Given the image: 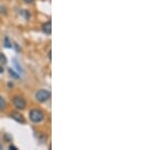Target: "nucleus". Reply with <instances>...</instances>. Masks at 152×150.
I'll use <instances>...</instances> for the list:
<instances>
[{
	"label": "nucleus",
	"instance_id": "ddd939ff",
	"mask_svg": "<svg viewBox=\"0 0 152 150\" xmlns=\"http://www.w3.org/2000/svg\"><path fill=\"white\" fill-rule=\"evenodd\" d=\"M0 149H1V145H0Z\"/></svg>",
	"mask_w": 152,
	"mask_h": 150
},
{
	"label": "nucleus",
	"instance_id": "f8f14e48",
	"mask_svg": "<svg viewBox=\"0 0 152 150\" xmlns=\"http://www.w3.org/2000/svg\"><path fill=\"white\" fill-rule=\"evenodd\" d=\"M2 71H3V70H2V69H1V67H0V73H1Z\"/></svg>",
	"mask_w": 152,
	"mask_h": 150
},
{
	"label": "nucleus",
	"instance_id": "9d476101",
	"mask_svg": "<svg viewBox=\"0 0 152 150\" xmlns=\"http://www.w3.org/2000/svg\"><path fill=\"white\" fill-rule=\"evenodd\" d=\"M23 1L26 2V3H33L35 0H23Z\"/></svg>",
	"mask_w": 152,
	"mask_h": 150
},
{
	"label": "nucleus",
	"instance_id": "f03ea898",
	"mask_svg": "<svg viewBox=\"0 0 152 150\" xmlns=\"http://www.w3.org/2000/svg\"><path fill=\"white\" fill-rule=\"evenodd\" d=\"M51 97V92L47 89H40L36 93V98L38 102H47L49 98Z\"/></svg>",
	"mask_w": 152,
	"mask_h": 150
},
{
	"label": "nucleus",
	"instance_id": "423d86ee",
	"mask_svg": "<svg viewBox=\"0 0 152 150\" xmlns=\"http://www.w3.org/2000/svg\"><path fill=\"white\" fill-rule=\"evenodd\" d=\"M5 108V100H4V98L0 95V110H2Z\"/></svg>",
	"mask_w": 152,
	"mask_h": 150
},
{
	"label": "nucleus",
	"instance_id": "1a4fd4ad",
	"mask_svg": "<svg viewBox=\"0 0 152 150\" xmlns=\"http://www.w3.org/2000/svg\"><path fill=\"white\" fill-rule=\"evenodd\" d=\"M0 59H1V60H0V61H1L2 63L5 64V63L7 62V61H6V57L3 55V54H0Z\"/></svg>",
	"mask_w": 152,
	"mask_h": 150
},
{
	"label": "nucleus",
	"instance_id": "f257e3e1",
	"mask_svg": "<svg viewBox=\"0 0 152 150\" xmlns=\"http://www.w3.org/2000/svg\"><path fill=\"white\" fill-rule=\"evenodd\" d=\"M29 119H31V122L37 124V123H40L45 119V114H44L41 110L34 109L29 112Z\"/></svg>",
	"mask_w": 152,
	"mask_h": 150
},
{
	"label": "nucleus",
	"instance_id": "7ed1b4c3",
	"mask_svg": "<svg viewBox=\"0 0 152 150\" xmlns=\"http://www.w3.org/2000/svg\"><path fill=\"white\" fill-rule=\"evenodd\" d=\"M12 102H13L14 107H15L18 110H24L26 109V100H24L23 97H20V95H16V97H14L13 100H12Z\"/></svg>",
	"mask_w": 152,
	"mask_h": 150
},
{
	"label": "nucleus",
	"instance_id": "20e7f679",
	"mask_svg": "<svg viewBox=\"0 0 152 150\" xmlns=\"http://www.w3.org/2000/svg\"><path fill=\"white\" fill-rule=\"evenodd\" d=\"M42 29H43V31L46 35L50 36L51 33H52V23H51V21H47V23H44L43 26H42Z\"/></svg>",
	"mask_w": 152,
	"mask_h": 150
},
{
	"label": "nucleus",
	"instance_id": "9b49d317",
	"mask_svg": "<svg viewBox=\"0 0 152 150\" xmlns=\"http://www.w3.org/2000/svg\"><path fill=\"white\" fill-rule=\"evenodd\" d=\"M9 149H11V150H18V148H16L15 146H12V145H10V146H9Z\"/></svg>",
	"mask_w": 152,
	"mask_h": 150
},
{
	"label": "nucleus",
	"instance_id": "0eeeda50",
	"mask_svg": "<svg viewBox=\"0 0 152 150\" xmlns=\"http://www.w3.org/2000/svg\"><path fill=\"white\" fill-rule=\"evenodd\" d=\"M3 46H4V47H6V48H11V45H10V43H9L8 38H5V42H4Z\"/></svg>",
	"mask_w": 152,
	"mask_h": 150
},
{
	"label": "nucleus",
	"instance_id": "6e6552de",
	"mask_svg": "<svg viewBox=\"0 0 152 150\" xmlns=\"http://www.w3.org/2000/svg\"><path fill=\"white\" fill-rule=\"evenodd\" d=\"M9 73H10V75H12V77H14L15 79H18V75L16 74V73L14 72L12 69H9Z\"/></svg>",
	"mask_w": 152,
	"mask_h": 150
},
{
	"label": "nucleus",
	"instance_id": "39448f33",
	"mask_svg": "<svg viewBox=\"0 0 152 150\" xmlns=\"http://www.w3.org/2000/svg\"><path fill=\"white\" fill-rule=\"evenodd\" d=\"M10 117H11L13 120H15L16 122H18V123H24L23 117V116H21L20 114H18V113H15V112L11 113V114H10Z\"/></svg>",
	"mask_w": 152,
	"mask_h": 150
}]
</instances>
